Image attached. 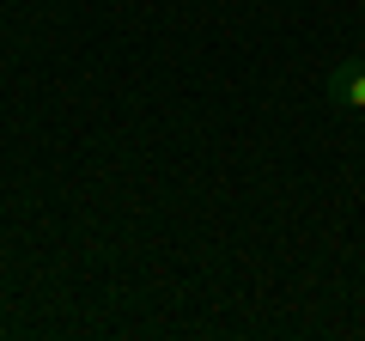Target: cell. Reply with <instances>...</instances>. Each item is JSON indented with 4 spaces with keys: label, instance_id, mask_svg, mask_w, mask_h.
Here are the masks:
<instances>
[{
    "label": "cell",
    "instance_id": "1",
    "mask_svg": "<svg viewBox=\"0 0 365 341\" xmlns=\"http://www.w3.org/2000/svg\"><path fill=\"white\" fill-rule=\"evenodd\" d=\"M329 104L347 110V116H365V61H335V73H329Z\"/></svg>",
    "mask_w": 365,
    "mask_h": 341
}]
</instances>
